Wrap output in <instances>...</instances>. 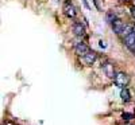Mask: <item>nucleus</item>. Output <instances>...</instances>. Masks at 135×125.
Here are the masks:
<instances>
[{"label":"nucleus","mask_w":135,"mask_h":125,"mask_svg":"<svg viewBox=\"0 0 135 125\" xmlns=\"http://www.w3.org/2000/svg\"><path fill=\"white\" fill-rule=\"evenodd\" d=\"M93 3H95V6H96V8L100 11L101 9V6H100V3H99V0H93Z\"/></svg>","instance_id":"obj_12"},{"label":"nucleus","mask_w":135,"mask_h":125,"mask_svg":"<svg viewBox=\"0 0 135 125\" xmlns=\"http://www.w3.org/2000/svg\"><path fill=\"white\" fill-rule=\"evenodd\" d=\"M114 82L118 87H122V89H124V86L128 85L130 82V77L126 74V73H116L115 77H114Z\"/></svg>","instance_id":"obj_2"},{"label":"nucleus","mask_w":135,"mask_h":125,"mask_svg":"<svg viewBox=\"0 0 135 125\" xmlns=\"http://www.w3.org/2000/svg\"><path fill=\"white\" fill-rule=\"evenodd\" d=\"M122 2H124V0H122Z\"/></svg>","instance_id":"obj_18"},{"label":"nucleus","mask_w":135,"mask_h":125,"mask_svg":"<svg viewBox=\"0 0 135 125\" xmlns=\"http://www.w3.org/2000/svg\"><path fill=\"white\" fill-rule=\"evenodd\" d=\"M105 18H107V22H109V23H112L114 20H116V19H118V18H116V15H115L114 12H108Z\"/></svg>","instance_id":"obj_10"},{"label":"nucleus","mask_w":135,"mask_h":125,"mask_svg":"<svg viewBox=\"0 0 135 125\" xmlns=\"http://www.w3.org/2000/svg\"><path fill=\"white\" fill-rule=\"evenodd\" d=\"M134 7H135V0H134Z\"/></svg>","instance_id":"obj_17"},{"label":"nucleus","mask_w":135,"mask_h":125,"mask_svg":"<svg viewBox=\"0 0 135 125\" xmlns=\"http://www.w3.org/2000/svg\"><path fill=\"white\" fill-rule=\"evenodd\" d=\"M111 26H112V30H114V32L118 34V35H122V34H124L126 30H127L126 23H124V22H122L120 19L114 20V22L111 23Z\"/></svg>","instance_id":"obj_4"},{"label":"nucleus","mask_w":135,"mask_h":125,"mask_svg":"<svg viewBox=\"0 0 135 125\" xmlns=\"http://www.w3.org/2000/svg\"><path fill=\"white\" fill-rule=\"evenodd\" d=\"M120 98L123 102H128L131 100V93H130V90L128 89H122V92H120Z\"/></svg>","instance_id":"obj_9"},{"label":"nucleus","mask_w":135,"mask_h":125,"mask_svg":"<svg viewBox=\"0 0 135 125\" xmlns=\"http://www.w3.org/2000/svg\"><path fill=\"white\" fill-rule=\"evenodd\" d=\"M131 15H132V18L135 19V7H132V8H131Z\"/></svg>","instance_id":"obj_15"},{"label":"nucleus","mask_w":135,"mask_h":125,"mask_svg":"<svg viewBox=\"0 0 135 125\" xmlns=\"http://www.w3.org/2000/svg\"><path fill=\"white\" fill-rule=\"evenodd\" d=\"M3 125H14V124H11V122H4Z\"/></svg>","instance_id":"obj_16"},{"label":"nucleus","mask_w":135,"mask_h":125,"mask_svg":"<svg viewBox=\"0 0 135 125\" xmlns=\"http://www.w3.org/2000/svg\"><path fill=\"white\" fill-rule=\"evenodd\" d=\"M134 53H135V51H134Z\"/></svg>","instance_id":"obj_19"},{"label":"nucleus","mask_w":135,"mask_h":125,"mask_svg":"<svg viewBox=\"0 0 135 125\" xmlns=\"http://www.w3.org/2000/svg\"><path fill=\"white\" fill-rule=\"evenodd\" d=\"M83 58V62L86 65V66H92L95 62H96V59H97V54L95 53V51H92V50H89L84 56H81Z\"/></svg>","instance_id":"obj_5"},{"label":"nucleus","mask_w":135,"mask_h":125,"mask_svg":"<svg viewBox=\"0 0 135 125\" xmlns=\"http://www.w3.org/2000/svg\"><path fill=\"white\" fill-rule=\"evenodd\" d=\"M62 11L64 14L69 18V19H74L76 15H77V11H76V7L73 6L72 2H69V0H66V2L64 3V7H62Z\"/></svg>","instance_id":"obj_3"},{"label":"nucleus","mask_w":135,"mask_h":125,"mask_svg":"<svg viewBox=\"0 0 135 125\" xmlns=\"http://www.w3.org/2000/svg\"><path fill=\"white\" fill-rule=\"evenodd\" d=\"M123 35H124V43H126V46L134 53L135 51V28L127 27L126 32L123 34Z\"/></svg>","instance_id":"obj_1"},{"label":"nucleus","mask_w":135,"mask_h":125,"mask_svg":"<svg viewBox=\"0 0 135 125\" xmlns=\"http://www.w3.org/2000/svg\"><path fill=\"white\" fill-rule=\"evenodd\" d=\"M89 50H91V49H89L84 42H78V43L74 44V53H76L77 55H80V56H84Z\"/></svg>","instance_id":"obj_6"},{"label":"nucleus","mask_w":135,"mask_h":125,"mask_svg":"<svg viewBox=\"0 0 135 125\" xmlns=\"http://www.w3.org/2000/svg\"><path fill=\"white\" fill-rule=\"evenodd\" d=\"M100 47H101V49H105V47H107V44H105V42H103V40H100Z\"/></svg>","instance_id":"obj_13"},{"label":"nucleus","mask_w":135,"mask_h":125,"mask_svg":"<svg viewBox=\"0 0 135 125\" xmlns=\"http://www.w3.org/2000/svg\"><path fill=\"white\" fill-rule=\"evenodd\" d=\"M73 32L76 34L77 37H85V28L81 23H78V22H74L73 23Z\"/></svg>","instance_id":"obj_7"},{"label":"nucleus","mask_w":135,"mask_h":125,"mask_svg":"<svg viewBox=\"0 0 135 125\" xmlns=\"http://www.w3.org/2000/svg\"><path fill=\"white\" fill-rule=\"evenodd\" d=\"M103 71L105 73V75L108 78H114L115 77V69H114V65H112V63L103 65Z\"/></svg>","instance_id":"obj_8"},{"label":"nucleus","mask_w":135,"mask_h":125,"mask_svg":"<svg viewBox=\"0 0 135 125\" xmlns=\"http://www.w3.org/2000/svg\"><path fill=\"white\" fill-rule=\"evenodd\" d=\"M83 3H84L85 8H86V9H89V4H88V2H86V0H83Z\"/></svg>","instance_id":"obj_14"},{"label":"nucleus","mask_w":135,"mask_h":125,"mask_svg":"<svg viewBox=\"0 0 135 125\" xmlns=\"http://www.w3.org/2000/svg\"><path fill=\"white\" fill-rule=\"evenodd\" d=\"M122 118L126 120V121H130V120L134 118V116L131 114V113H123V114H122Z\"/></svg>","instance_id":"obj_11"}]
</instances>
